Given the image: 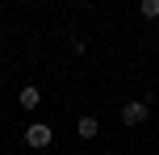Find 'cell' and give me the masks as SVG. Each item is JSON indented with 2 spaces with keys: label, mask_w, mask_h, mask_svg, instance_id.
<instances>
[{
  "label": "cell",
  "mask_w": 159,
  "mask_h": 155,
  "mask_svg": "<svg viewBox=\"0 0 159 155\" xmlns=\"http://www.w3.org/2000/svg\"><path fill=\"white\" fill-rule=\"evenodd\" d=\"M105 155H113V151H105Z\"/></svg>",
  "instance_id": "8992f818"
},
{
  "label": "cell",
  "mask_w": 159,
  "mask_h": 155,
  "mask_svg": "<svg viewBox=\"0 0 159 155\" xmlns=\"http://www.w3.org/2000/svg\"><path fill=\"white\" fill-rule=\"evenodd\" d=\"M143 17L155 21V17H159V0H143Z\"/></svg>",
  "instance_id": "5b68a950"
},
{
  "label": "cell",
  "mask_w": 159,
  "mask_h": 155,
  "mask_svg": "<svg viewBox=\"0 0 159 155\" xmlns=\"http://www.w3.org/2000/svg\"><path fill=\"white\" fill-rule=\"evenodd\" d=\"M147 113H151L147 101H126V105H121V122H126V126H143Z\"/></svg>",
  "instance_id": "7a4b0ae2"
},
{
  "label": "cell",
  "mask_w": 159,
  "mask_h": 155,
  "mask_svg": "<svg viewBox=\"0 0 159 155\" xmlns=\"http://www.w3.org/2000/svg\"><path fill=\"white\" fill-rule=\"evenodd\" d=\"M101 134V122L96 117H80V139H96Z\"/></svg>",
  "instance_id": "277c9868"
},
{
  "label": "cell",
  "mask_w": 159,
  "mask_h": 155,
  "mask_svg": "<svg viewBox=\"0 0 159 155\" xmlns=\"http://www.w3.org/2000/svg\"><path fill=\"white\" fill-rule=\"evenodd\" d=\"M17 101H21V109H38V105H42V92L34 88V84H25V88H21V97H17Z\"/></svg>",
  "instance_id": "3957f363"
},
{
  "label": "cell",
  "mask_w": 159,
  "mask_h": 155,
  "mask_svg": "<svg viewBox=\"0 0 159 155\" xmlns=\"http://www.w3.org/2000/svg\"><path fill=\"white\" fill-rule=\"evenodd\" d=\"M50 139H55V130H50L46 122H34V126H25V147L42 151V147H50Z\"/></svg>",
  "instance_id": "6da1fadb"
}]
</instances>
